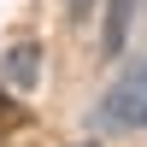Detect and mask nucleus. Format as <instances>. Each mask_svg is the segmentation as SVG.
Returning <instances> with one entry per match:
<instances>
[{
    "label": "nucleus",
    "mask_w": 147,
    "mask_h": 147,
    "mask_svg": "<svg viewBox=\"0 0 147 147\" xmlns=\"http://www.w3.org/2000/svg\"><path fill=\"white\" fill-rule=\"evenodd\" d=\"M136 12H141V0H106V35H100L106 53H124L129 30H136Z\"/></svg>",
    "instance_id": "f257e3e1"
},
{
    "label": "nucleus",
    "mask_w": 147,
    "mask_h": 147,
    "mask_svg": "<svg viewBox=\"0 0 147 147\" xmlns=\"http://www.w3.org/2000/svg\"><path fill=\"white\" fill-rule=\"evenodd\" d=\"M35 71H41V53H35V47H12L6 53V77L18 82V88H35Z\"/></svg>",
    "instance_id": "f03ea898"
},
{
    "label": "nucleus",
    "mask_w": 147,
    "mask_h": 147,
    "mask_svg": "<svg viewBox=\"0 0 147 147\" xmlns=\"http://www.w3.org/2000/svg\"><path fill=\"white\" fill-rule=\"evenodd\" d=\"M141 124H147V82H141Z\"/></svg>",
    "instance_id": "7ed1b4c3"
}]
</instances>
